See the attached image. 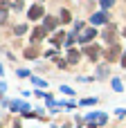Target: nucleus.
I'll use <instances>...</instances> for the list:
<instances>
[{
    "label": "nucleus",
    "mask_w": 126,
    "mask_h": 128,
    "mask_svg": "<svg viewBox=\"0 0 126 128\" xmlns=\"http://www.w3.org/2000/svg\"><path fill=\"white\" fill-rule=\"evenodd\" d=\"M70 18H72V16H70V11H65V9H63V11H61V18H59V20H61V22H70Z\"/></svg>",
    "instance_id": "12"
},
{
    "label": "nucleus",
    "mask_w": 126,
    "mask_h": 128,
    "mask_svg": "<svg viewBox=\"0 0 126 128\" xmlns=\"http://www.w3.org/2000/svg\"><path fill=\"white\" fill-rule=\"evenodd\" d=\"M56 22H59V20H56L54 16H45V22H43V27H45V32H50V29H54V27H56Z\"/></svg>",
    "instance_id": "7"
},
{
    "label": "nucleus",
    "mask_w": 126,
    "mask_h": 128,
    "mask_svg": "<svg viewBox=\"0 0 126 128\" xmlns=\"http://www.w3.org/2000/svg\"><path fill=\"white\" fill-rule=\"evenodd\" d=\"M83 54H86L90 61H97V56H99V47H97V45H86V47H83Z\"/></svg>",
    "instance_id": "3"
},
{
    "label": "nucleus",
    "mask_w": 126,
    "mask_h": 128,
    "mask_svg": "<svg viewBox=\"0 0 126 128\" xmlns=\"http://www.w3.org/2000/svg\"><path fill=\"white\" fill-rule=\"evenodd\" d=\"M38 2H41V0H38Z\"/></svg>",
    "instance_id": "18"
},
{
    "label": "nucleus",
    "mask_w": 126,
    "mask_h": 128,
    "mask_svg": "<svg viewBox=\"0 0 126 128\" xmlns=\"http://www.w3.org/2000/svg\"><path fill=\"white\" fill-rule=\"evenodd\" d=\"M9 9V0H0V11H7Z\"/></svg>",
    "instance_id": "14"
},
{
    "label": "nucleus",
    "mask_w": 126,
    "mask_h": 128,
    "mask_svg": "<svg viewBox=\"0 0 126 128\" xmlns=\"http://www.w3.org/2000/svg\"><path fill=\"white\" fill-rule=\"evenodd\" d=\"M104 38H106V43L115 45V27H113V25H108V27H106V32H104Z\"/></svg>",
    "instance_id": "6"
},
{
    "label": "nucleus",
    "mask_w": 126,
    "mask_h": 128,
    "mask_svg": "<svg viewBox=\"0 0 126 128\" xmlns=\"http://www.w3.org/2000/svg\"><path fill=\"white\" fill-rule=\"evenodd\" d=\"M124 36H126V29H124Z\"/></svg>",
    "instance_id": "17"
},
{
    "label": "nucleus",
    "mask_w": 126,
    "mask_h": 128,
    "mask_svg": "<svg viewBox=\"0 0 126 128\" xmlns=\"http://www.w3.org/2000/svg\"><path fill=\"white\" fill-rule=\"evenodd\" d=\"M95 36H97V32H95V29H92V27H90V29H86V32H83V34H81V36H79V40H81V43H86V45H88V43H90V40H92V38H95Z\"/></svg>",
    "instance_id": "4"
},
{
    "label": "nucleus",
    "mask_w": 126,
    "mask_h": 128,
    "mask_svg": "<svg viewBox=\"0 0 126 128\" xmlns=\"http://www.w3.org/2000/svg\"><path fill=\"white\" fill-rule=\"evenodd\" d=\"M25 32H27V27H25V25H18V27H16V34H18V36H23Z\"/></svg>",
    "instance_id": "13"
},
{
    "label": "nucleus",
    "mask_w": 126,
    "mask_h": 128,
    "mask_svg": "<svg viewBox=\"0 0 126 128\" xmlns=\"http://www.w3.org/2000/svg\"><path fill=\"white\" fill-rule=\"evenodd\" d=\"M45 34H47L45 27H36V29L32 32V43H38L41 38H45Z\"/></svg>",
    "instance_id": "5"
},
{
    "label": "nucleus",
    "mask_w": 126,
    "mask_h": 128,
    "mask_svg": "<svg viewBox=\"0 0 126 128\" xmlns=\"http://www.w3.org/2000/svg\"><path fill=\"white\" fill-rule=\"evenodd\" d=\"M113 2H115V0H101V7H104V9H108Z\"/></svg>",
    "instance_id": "15"
},
{
    "label": "nucleus",
    "mask_w": 126,
    "mask_h": 128,
    "mask_svg": "<svg viewBox=\"0 0 126 128\" xmlns=\"http://www.w3.org/2000/svg\"><path fill=\"white\" fill-rule=\"evenodd\" d=\"M27 16H29V20H38V18H43V16H45V11H43V7H41V4H34V7L29 9V14H27Z\"/></svg>",
    "instance_id": "2"
},
{
    "label": "nucleus",
    "mask_w": 126,
    "mask_h": 128,
    "mask_svg": "<svg viewBox=\"0 0 126 128\" xmlns=\"http://www.w3.org/2000/svg\"><path fill=\"white\" fill-rule=\"evenodd\" d=\"M122 56V47L119 45H110V50H106V61L110 63V61H117Z\"/></svg>",
    "instance_id": "1"
},
{
    "label": "nucleus",
    "mask_w": 126,
    "mask_h": 128,
    "mask_svg": "<svg viewBox=\"0 0 126 128\" xmlns=\"http://www.w3.org/2000/svg\"><path fill=\"white\" fill-rule=\"evenodd\" d=\"M63 40H65V34H63V32H56V34H54V38H52V43H54V45H61Z\"/></svg>",
    "instance_id": "9"
},
{
    "label": "nucleus",
    "mask_w": 126,
    "mask_h": 128,
    "mask_svg": "<svg viewBox=\"0 0 126 128\" xmlns=\"http://www.w3.org/2000/svg\"><path fill=\"white\" fill-rule=\"evenodd\" d=\"M122 65L126 68V50H124V54H122Z\"/></svg>",
    "instance_id": "16"
},
{
    "label": "nucleus",
    "mask_w": 126,
    "mask_h": 128,
    "mask_svg": "<svg viewBox=\"0 0 126 128\" xmlns=\"http://www.w3.org/2000/svg\"><path fill=\"white\" fill-rule=\"evenodd\" d=\"M68 61H70V63H77V61H79V52H77V50H70V52H68Z\"/></svg>",
    "instance_id": "11"
},
{
    "label": "nucleus",
    "mask_w": 126,
    "mask_h": 128,
    "mask_svg": "<svg viewBox=\"0 0 126 128\" xmlns=\"http://www.w3.org/2000/svg\"><path fill=\"white\" fill-rule=\"evenodd\" d=\"M36 56H38V50L36 47H27L25 50V58H36Z\"/></svg>",
    "instance_id": "10"
},
{
    "label": "nucleus",
    "mask_w": 126,
    "mask_h": 128,
    "mask_svg": "<svg viewBox=\"0 0 126 128\" xmlns=\"http://www.w3.org/2000/svg\"><path fill=\"white\" fill-rule=\"evenodd\" d=\"M106 20H108V16H106V14H95V16L90 18V22H92V25H101V22H106Z\"/></svg>",
    "instance_id": "8"
}]
</instances>
